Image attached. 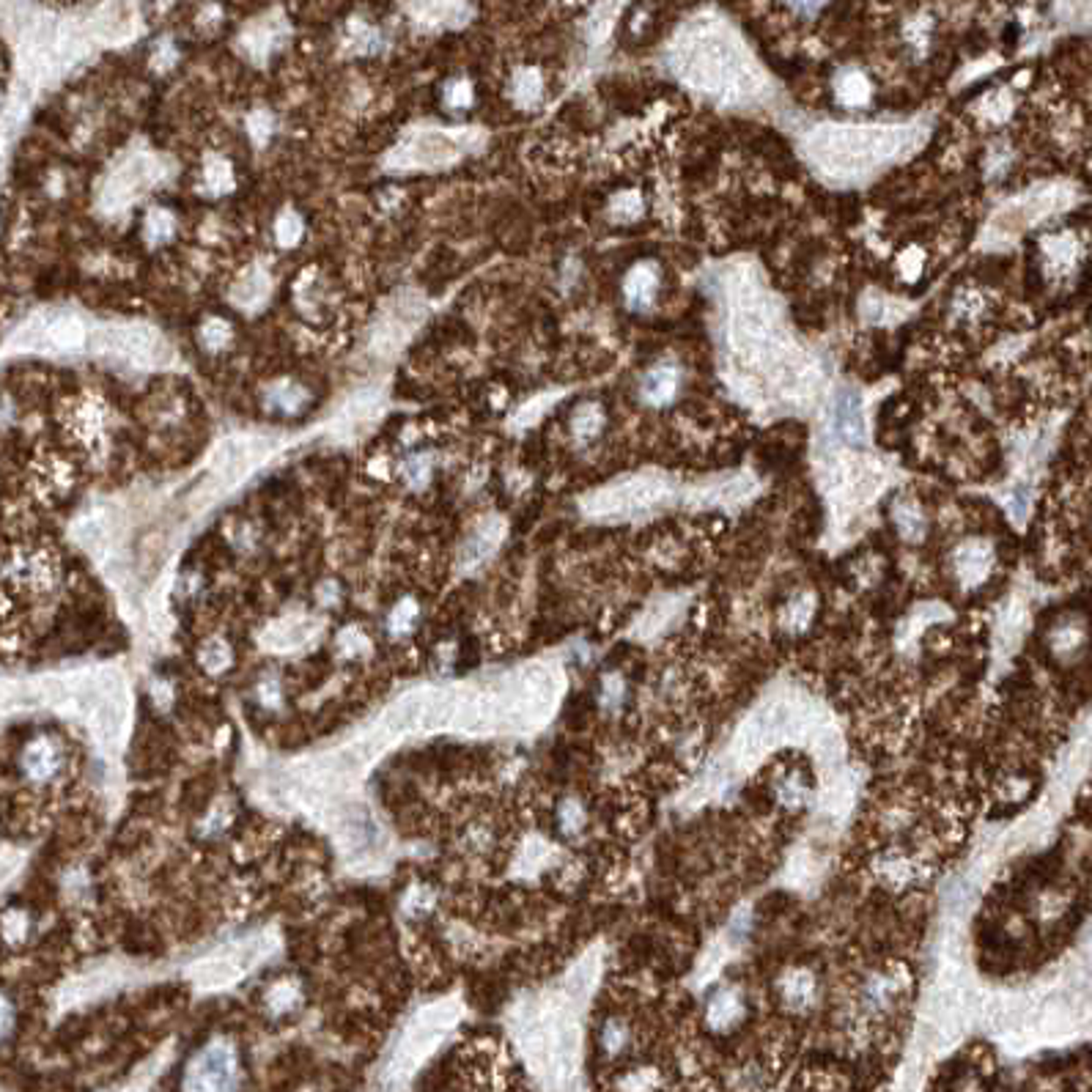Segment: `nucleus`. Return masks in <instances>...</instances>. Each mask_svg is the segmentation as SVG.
Returning a JSON list of instances; mask_svg holds the SVG:
<instances>
[{
  "label": "nucleus",
  "mask_w": 1092,
  "mask_h": 1092,
  "mask_svg": "<svg viewBox=\"0 0 1092 1092\" xmlns=\"http://www.w3.org/2000/svg\"><path fill=\"white\" fill-rule=\"evenodd\" d=\"M146 234H148V242H162V239L171 236L174 234V220H171V215H165V212L148 215Z\"/></svg>",
  "instance_id": "473e14b6"
},
{
  "label": "nucleus",
  "mask_w": 1092,
  "mask_h": 1092,
  "mask_svg": "<svg viewBox=\"0 0 1092 1092\" xmlns=\"http://www.w3.org/2000/svg\"><path fill=\"white\" fill-rule=\"evenodd\" d=\"M387 733H390L387 727L373 730V733H368V736L344 747L341 752H335L332 755V777H349V775H357L360 768H365L385 749Z\"/></svg>",
  "instance_id": "7ed1b4c3"
},
{
  "label": "nucleus",
  "mask_w": 1092,
  "mask_h": 1092,
  "mask_svg": "<svg viewBox=\"0 0 1092 1092\" xmlns=\"http://www.w3.org/2000/svg\"><path fill=\"white\" fill-rule=\"evenodd\" d=\"M500 536H502V527H500V522H486L481 530L469 538L467 543H464V549H461V555H459V563L464 569H473V566H478V563L495 549L497 546V541H500Z\"/></svg>",
  "instance_id": "ddd939ff"
},
{
  "label": "nucleus",
  "mask_w": 1092,
  "mask_h": 1092,
  "mask_svg": "<svg viewBox=\"0 0 1092 1092\" xmlns=\"http://www.w3.org/2000/svg\"><path fill=\"white\" fill-rule=\"evenodd\" d=\"M516 93H519L522 102H533L538 97V78H536V72H522L519 74Z\"/></svg>",
  "instance_id": "e433bc0d"
},
{
  "label": "nucleus",
  "mask_w": 1092,
  "mask_h": 1092,
  "mask_svg": "<svg viewBox=\"0 0 1092 1092\" xmlns=\"http://www.w3.org/2000/svg\"><path fill=\"white\" fill-rule=\"evenodd\" d=\"M206 176H209V181H212V187H229L231 184V174H229V165H225L222 160H217V157H212L209 160V171H206Z\"/></svg>",
  "instance_id": "ea45409f"
},
{
  "label": "nucleus",
  "mask_w": 1092,
  "mask_h": 1092,
  "mask_svg": "<svg viewBox=\"0 0 1092 1092\" xmlns=\"http://www.w3.org/2000/svg\"><path fill=\"white\" fill-rule=\"evenodd\" d=\"M47 335H50V341L55 346H61V349H78L85 341V324L80 322V318H74V316H64L55 324L47 327Z\"/></svg>",
  "instance_id": "412c9836"
},
{
  "label": "nucleus",
  "mask_w": 1092,
  "mask_h": 1092,
  "mask_svg": "<svg viewBox=\"0 0 1092 1092\" xmlns=\"http://www.w3.org/2000/svg\"><path fill=\"white\" fill-rule=\"evenodd\" d=\"M244 972V964L234 955H215L209 961H203L195 972L193 980L201 988H229L231 983H236Z\"/></svg>",
  "instance_id": "6e6552de"
},
{
  "label": "nucleus",
  "mask_w": 1092,
  "mask_h": 1092,
  "mask_svg": "<svg viewBox=\"0 0 1092 1092\" xmlns=\"http://www.w3.org/2000/svg\"><path fill=\"white\" fill-rule=\"evenodd\" d=\"M313 631H316L313 620H291V624L280 626L275 634H270V645L272 648H294V645L303 643V639H308Z\"/></svg>",
  "instance_id": "5701e85b"
},
{
  "label": "nucleus",
  "mask_w": 1092,
  "mask_h": 1092,
  "mask_svg": "<svg viewBox=\"0 0 1092 1092\" xmlns=\"http://www.w3.org/2000/svg\"><path fill=\"white\" fill-rule=\"evenodd\" d=\"M988 566H991V552L986 543H966L955 557V569L966 585L980 582L988 574Z\"/></svg>",
  "instance_id": "2eb2a0df"
},
{
  "label": "nucleus",
  "mask_w": 1092,
  "mask_h": 1092,
  "mask_svg": "<svg viewBox=\"0 0 1092 1092\" xmlns=\"http://www.w3.org/2000/svg\"><path fill=\"white\" fill-rule=\"evenodd\" d=\"M1084 643H1087V631L1079 620H1060V624L1048 631V651L1054 653V659H1060V662L1076 659Z\"/></svg>",
  "instance_id": "9b49d317"
},
{
  "label": "nucleus",
  "mask_w": 1092,
  "mask_h": 1092,
  "mask_svg": "<svg viewBox=\"0 0 1092 1092\" xmlns=\"http://www.w3.org/2000/svg\"><path fill=\"white\" fill-rule=\"evenodd\" d=\"M596 428H598V412L596 409H582L579 415L574 418V431L579 437H590Z\"/></svg>",
  "instance_id": "4c0bfd02"
},
{
  "label": "nucleus",
  "mask_w": 1092,
  "mask_h": 1092,
  "mask_svg": "<svg viewBox=\"0 0 1092 1092\" xmlns=\"http://www.w3.org/2000/svg\"><path fill=\"white\" fill-rule=\"evenodd\" d=\"M229 338H231V332H229V327H225L222 322H209V324L203 327V344L209 346V349L225 346V344H229Z\"/></svg>",
  "instance_id": "c9c22d12"
},
{
  "label": "nucleus",
  "mask_w": 1092,
  "mask_h": 1092,
  "mask_svg": "<svg viewBox=\"0 0 1092 1092\" xmlns=\"http://www.w3.org/2000/svg\"><path fill=\"white\" fill-rule=\"evenodd\" d=\"M588 826V809L582 807L579 799H563L557 807V829L563 837H577Z\"/></svg>",
  "instance_id": "aec40b11"
},
{
  "label": "nucleus",
  "mask_w": 1092,
  "mask_h": 1092,
  "mask_svg": "<svg viewBox=\"0 0 1092 1092\" xmlns=\"http://www.w3.org/2000/svg\"><path fill=\"white\" fill-rule=\"evenodd\" d=\"M775 790H777V799L785 807H802L807 802V796H809V788L799 780V775H788L785 780L777 782Z\"/></svg>",
  "instance_id": "c85d7f7f"
},
{
  "label": "nucleus",
  "mask_w": 1092,
  "mask_h": 1092,
  "mask_svg": "<svg viewBox=\"0 0 1092 1092\" xmlns=\"http://www.w3.org/2000/svg\"><path fill=\"white\" fill-rule=\"evenodd\" d=\"M488 843H492V837H488V832L483 829V826H473V829H469V835H467V845L473 851H486L488 849Z\"/></svg>",
  "instance_id": "79ce46f5"
},
{
  "label": "nucleus",
  "mask_w": 1092,
  "mask_h": 1092,
  "mask_svg": "<svg viewBox=\"0 0 1092 1092\" xmlns=\"http://www.w3.org/2000/svg\"><path fill=\"white\" fill-rule=\"evenodd\" d=\"M242 1060L229 1038H212L190 1054L179 1076V1092H239Z\"/></svg>",
  "instance_id": "f257e3e1"
},
{
  "label": "nucleus",
  "mask_w": 1092,
  "mask_h": 1092,
  "mask_svg": "<svg viewBox=\"0 0 1092 1092\" xmlns=\"http://www.w3.org/2000/svg\"><path fill=\"white\" fill-rule=\"evenodd\" d=\"M624 698H626V681L624 678H620L618 672H610V675L601 678V692H598L601 706H604L607 711H615V708H620Z\"/></svg>",
  "instance_id": "a878e982"
},
{
  "label": "nucleus",
  "mask_w": 1092,
  "mask_h": 1092,
  "mask_svg": "<svg viewBox=\"0 0 1092 1092\" xmlns=\"http://www.w3.org/2000/svg\"><path fill=\"white\" fill-rule=\"evenodd\" d=\"M404 152V162H412V165H437V162H445V160H450L456 154V143L450 140L447 135H442V132H423V135H418L415 140H409V146L406 148H401Z\"/></svg>",
  "instance_id": "0eeeda50"
},
{
  "label": "nucleus",
  "mask_w": 1092,
  "mask_h": 1092,
  "mask_svg": "<svg viewBox=\"0 0 1092 1092\" xmlns=\"http://www.w3.org/2000/svg\"><path fill=\"white\" fill-rule=\"evenodd\" d=\"M832 426L840 434V440L845 442H859L862 440V409L857 395L843 392L840 399L835 401V415H832Z\"/></svg>",
  "instance_id": "f8f14e48"
},
{
  "label": "nucleus",
  "mask_w": 1092,
  "mask_h": 1092,
  "mask_svg": "<svg viewBox=\"0 0 1092 1092\" xmlns=\"http://www.w3.org/2000/svg\"><path fill=\"white\" fill-rule=\"evenodd\" d=\"M678 747H681L678 752H681L684 758H694V755H698V749H700V730H689Z\"/></svg>",
  "instance_id": "37998d69"
},
{
  "label": "nucleus",
  "mask_w": 1092,
  "mask_h": 1092,
  "mask_svg": "<svg viewBox=\"0 0 1092 1092\" xmlns=\"http://www.w3.org/2000/svg\"><path fill=\"white\" fill-rule=\"evenodd\" d=\"M777 993L780 1000L785 1002V1007H790L794 1013H804L816 1005L818 1000V983L816 974L807 969H788L780 983H777Z\"/></svg>",
  "instance_id": "39448f33"
},
{
  "label": "nucleus",
  "mask_w": 1092,
  "mask_h": 1092,
  "mask_svg": "<svg viewBox=\"0 0 1092 1092\" xmlns=\"http://www.w3.org/2000/svg\"><path fill=\"white\" fill-rule=\"evenodd\" d=\"M1062 909H1065L1062 897H1057V895H1046V897H1043V903H1041V917H1043V919H1054V917H1057Z\"/></svg>",
  "instance_id": "c03bdc74"
},
{
  "label": "nucleus",
  "mask_w": 1092,
  "mask_h": 1092,
  "mask_svg": "<svg viewBox=\"0 0 1092 1092\" xmlns=\"http://www.w3.org/2000/svg\"><path fill=\"white\" fill-rule=\"evenodd\" d=\"M598 1046L607 1060H618L631 1046V1029L624 1019H607L598 1032Z\"/></svg>",
  "instance_id": "f3484780"
},
{
  "label": "nucleus",
  "mask_w": 1092,
  "mask_h": 1092,
  "mask_svg": "<svg viewBox=\"0 0 1092 1092\" xmlns=\"http://www.w3.org/2000/svg\"><path fill=\"white\" fill-rule=\"evenodd\" d=\"M341 648H344V651H349V653H354L357 648H365V637H363L360 631H346V634L341 637Z\"/></svg>",
  "instance_id": "49530a36"
},
{
  "label": "nucleus",
  "mask_w": 1092,
  "mask_h": 1092,
  "mask_svg": "<svg viewBox=\"0 0 1092 1092\" xmlns=\"http://www.w3.org/2000/svg\"><path fill=\"white\" fill-rule=\"evenodd\" d=\"M248 461H250V456H248V445H244L242 440H225V442L217 447V454H215L212 473H215V475H217V481H222V483H234L236 478H242V475H244V469H248Z\"/></svg>",
  "instance_id": "9d476101"
},
{
  "label": "nucleus",
  "mask_w": 1092,
  "mask_h": 1092,
  "mask_svg": "<svg viewBox=\"0 0 1092 1092\" xmlns=\"http://www.w3.org/2000/svg\"><path fill=\"white\" fill-rule=\"evenodd\" d=\"M672 390H675V371H670V368H659L645 379V392L651 395L653 401L670 399Z\"/></svg>",
  "instance_id": "c756f323"
},
{
  "label": "nucleus",
  "mask_w": 1092,
  "mask_h": 1092,
  "mask_svg": "<svg viewBox=\"0 0 1092 1092\" xmlns=\"http://www.w3.org/2000/svg\"><path fill=\"white\" fill-rule=\"evenodd\" d=\"M459 698L454 692H428V706H426V722L423 730H442L459 717Z\"/></svg>",
  "instance_id": "4468645a"
},
{
  "label": "nucleus",
  "mask_w": 1092,
  "mask_h": 1092,
  "mask_svg": "<svg viewBox=\"0 0 1092 1092\" xmlns=\"http://www.w3.org/2000/svg\"><path fill=\"white\" fill-rule=\"evenodd\" d=\"M653 289H656V277H653V272L648 267H639L629 277V286H626L629 299H631V303H637V305H645L648 299H651V294H653Z\"/></svg>",
  "instance_id": "cd10ccee"
},
{
  "label": "nucleus",
  "mask_w": 1092,
  "mask_h": 1092,
  "mask_svg": "<svg viewBox=\"0 0 1092 1092\" xmlns=\"http://www.w3.org/2000/svg\"><path fill=\"white\" fill-rule=\"evenodd\" d=\"M747 1019V1000L739 988L725 986L708 996L706 1005V1027L713 1034H727Z\"/></svg>",
  "instance_id": "f03ea898"
},
{
  "label": "nucleus",
  "mask_w": 1092,
  "mask_h": 1092,
  "mask_svg": "<svg viewBox=\"0 0 1092 1092\" xmlns=\"http://www.w3.org/2000/svg\"><path fill=\"white\" fill-rule=\"evenodd\" d=\"M20 766H23L25 775H28L31 780H36V782H47V780H52V777L61 771V766H64V752H61V744H58V741H52L50 736L33 739V741L25 747V752H23Z\"/></svg>",
  "instance_id": "20e7f679"
},
{
  "label": "nucleus",
  "mask_w": 1092,
  "mask_h": 1092,
  "mask_svg": "<svg viewBox=\"0 0 1092 1092\" xmlns=\"http://www.w3.org/2000/svg\"><path fill=\"white\" fill-rule=\"evenodd\" d=\"M198 662H201V667H203L206 672L217 675V672H222L225 667L231 665V648L225 645L222 639H212V643H206V645L201 648V653H198Z\"/></svg>",
  "instance_id": "b1692460"
},
{
  "label": "nucleus",
  "mask_w": 1092,
  "mask_h": 1092,
  "mask_svg": "<svg viewBox=\"0 0 1092 1092\" xmlns=\"http://www.w3.org/2000/svg\"><path fill=\"white\" fill-rule=\"evenodd\" d=\"M415 624H418V604L406 598V601H401V604L390 612L387 629H390V634L401 637V634H409L412 629H415Z\"/></svg>",
  "instance_id": "393cba45"
},
{
  "label": "nucleus",
  "mask_w": 1092,
  "mask_h": 1092,
  "mask_svg": "<svg viewBox=\"0 0 1092 1092\" xmlns=\"http://www.w3.org/2000/svg\"><path fill=\"white\" fill-rule=\"evenodd\" d=\"M299 234H303V220H299L297 215H286L283 220L277 222V239L283 244H294L299 239Z\"/></svg>",
  "instance_id": "f704fd0d"
},
{
  "label": "nucleus",
  "mask_w": 1092,
  "mask_h": 1092,
  "mask_svg": "<svg viewBox=\"0 0 1092 1092\" xmlns=\"http://www.w3.org/2000/svg\"><path fill=\"white\" fill-rule=\"evenodd\" d=\"M426 706H428V694L418 692V694H406L399 703H395L387 713V730L390 733H404V730H423L426 722Z\"/></svg>",
  "instance_id": "1a4fd4ad"
},
{
  "label": "nucleus",
  "mask_w": 1092,
  "mask_h": 1092,
  "mask_svg": "<svg viewBox=\"0 0 1092 1092\" xmlns=\"http://www.w3.org/2000/svg\"><path fill=\"white\" fill-rule=\"evenodd\" d=\"M766 741H768V736L761 730V725L752 720V722H747L741 730H739V736H736V741H733V758H736L739 763H752V761H758L761 755H763V747H766Z\"/></svg>",
  "instance_id": "a211bd4d"
},
{
  "label": "nucleus",
  "mask_w": 1092,
  "mask_h": 1092,
  "mask_svg": "<svg viewBox=\"0 0 1092 1092\" xmlns=\"http://www.w3.org/2000/svg\"><path fill=\"white\" fill-rule=\"evenodd\" d=\"M91 717H93V727H97V733L105 741H116L121 736L126 711L121 706V698L116 694V698H105L97 708L91 711Z\"/></svg>",
  "instance_id": "dca6fc26"
},
{
  "label": "nucleus",
  "mask_w": 1092,
  "mask_h": 1092,
  "mask_svg": "<svg viewBox=\"0 0 1092 1092\" xmlns=\"http://www.w3.org/2000/svg\"><path fill=\"white\" fill-rule=\"evenodd\" d=\"M303 390H297V387H277L272 395H270V401H272V406L275 409H283V412H294V409H299V404H303Z\"/></svg>",
  "instance_id": "72a5a7b5"
},
{
  "label": "nucleus",
  "mask_w": 1092,
  "mask_h": 1092,
  "mask_svg": "<svg viewBox=\"0 0 1092 1092\" xmlns=\"http://www.w3.org/2000/svg\"><path fill=\"white\" fill-rule=\"evenodd\" d=\"M447 102H450V105H456V107H459V105H461V107H464V105H469V85H467V83H454V85H450V88H447Z\"/></svg>",
  "instance_id": "a18cd8bd"
},
{
  "label": "nucleus",
  "mask_w": 1092,
  "mask_h": 1092,
  "mask_svg": "<svg viewBox=\"0 0 1092 1092\" xmlns=\"http://www.w3.org/2000/svg\"><path fill=\"white\" fill-rule=\"evenodd\" d=\"M502 722V698L497 694H475L459 708V725L467 733H486Z\"/></svg>",
  "instance_id": "423d86ee"
},
{
  "label": "nucleus",
  "mask_w": 1092,
  "mask_h": 1092,
  "mask_svg": "<svg viewBox=\"0 0 1092 1092\" xmlns=\"http://www.w3.org/2000/svg\"><path fill=\"white\" fill-rule=\"evenodd\" d=\"M878 873L884 876V881L892 884V887H903V884L914 881V876H917V864H914V859H909V857H903V854L892 851V854H887V857H884V859L878 862Z\"/></svg>",
  "instance_id": "4be33fe9"
},
{
  "label": "nucleus",
  "mask_w": 1092,
  "mask_h": 1092,
  "mask_svg": "<svg viewBox=\"0 0 1092 1092\" xmlns=\"http://www.w3.org/2000/svg\"><path fill=\"white\" fill-rule=\"evenodd\" d=\"M404 475H406L409 483H418V486L426 483V478H428V461L426 459H412V461H406Z\"/></svg>",
  "instance_id": "a19ab883"
},
{
  "label": "nucleus",
  "mask_w": 1092,
  "mask_h": 1092,
  "mask_svg": "<svg viewBox=\"0 0 1092 1092\" xmlns=\"http://www.w3.org/2000/svg\"><path fill=\"white\" fill-rule=\"evenodd\" d=\"M263 294H267V275L258 272V270L244 275V280H242V283L236 286V291H234V297L239 299V303H244V305L258 303Z\"/></svg>",
  "instance_id": "bb28decb"
},
{
  "label": "nucleus",
  "mask_w": 1092,
  "mask_h": 1092,
  "mask_svg": "<svg viewBox=\"0 0 1092 1092\" xmlns=\"http://www.w3.org/2000/svg\"><path fill=\"white\" fill-rule=\"evenodd\" d=\"M263 1005H267V1010H270L272 1015L291 1013V1010L299 1005V983H297V980H291V977H286V980H277V983L267 991V996H263Z\"/></svg>",
  "instance_id": "6ab92c4d"
},
{
  "label": "nucleus",
  "mask_w": 1092,
  "mask_h": 1092,
  "mask_svg": "<svg viewBox=\"0 0 1092 1092\" xmlns=\"http://www.w3.org/2000/svg\"><path fill=\"white\" fill-rule=\"evenodd\" d=\"M766 1084V1073L758 1065H744L736 1076H733V1089L736 1092H761Z\"/></svg>",
  "instance_id": "7c9ffc66"
},
{
  "label": "nucleus",
  "mask_w": 1092,
  "mask_h": 1092,
  "mask_svg": "<svg viewBox=\"0 0 1092 1092\" xmlns=\"http://www.w3.org/2000/svg\"><path fill=\"white\" fill-rule=\"evenodd\" d=\"M1029 790V780L1024 777H1005L1000 785V796L1002 799H1021Z\"/></svg>",
  "instance_id": "58836bf2"
},
{
  "label": "nucleus",
  "mask_w": 1092,
  "mask_h": 1092,
  "mask_svg": "<svg viewBox=\"0 0 1092 1092\" xmlns=\"http://www.w3.org/2000/svg\"><path fill=\"white\" fill-rule=\"evenodd\" d=\"M840 747L843 744H840L837 733H823V736L818 739V744H816V755L823 766H835L840 761Z\"/></svg>",
  "instance_id": "2f4dec72"
}]
</instances>
